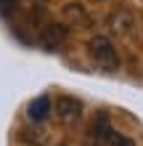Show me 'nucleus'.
<instances>
[{
  "label": "nucleus",
  "mask_w": 143,
  "mask_h": 146,
  "mask_svg": "<svg viewBox=\"0 0 143 146\" xmlns=\"http://www.w3.org/2000/svg\"><path fill=\"white\" fill-rule=\"evenodd\" d=\"M88 56L93 58L101 69H117L119 66V53H117L114 42L109 37H103V35H96L88 42Z\"/></svg>",
  "instance_id": "f257e3e1"
},
{
  "label": "nucleus",
  "mask_w": 143,
  "mask_h": 146,
  "mask_svg": "<svg viewBox=\"0 0 143 146\" xmlns=\"http://www.w3.org/2000/svg\"><path fill=\"white\" fill-rule=\"evenodd\" d=\"M56 114H58V119H61L64 125H74V122H80L82 119V101L80 98H74V96H61L56 101Z\"/></svg>",
  "instance_id": "7ed1b4c3"
},
{
  "label": "nucleus",
  "mask_w": 143,
  "mask_h": 146,
  "mask_svg": "<svg viewBox=\"0 0 143 146\" xmlns=\"http://www.w3.org/2000/svg\"><path fill=\"white\" fill-rule=\"evenodd\" d=\"M111 29L119 32V35L130 32V29H132V16H130V11H125V8L114 11V16H111Z\"/></svg>",
  "instance_id": "39448f33"
},
{
  "label": "nucleus",
  "mask_w": 143,
  "mask_h": 146,
  "mask_svg": "<svg viewBox=\"0 0 143 146\" xmlns=\"http://www.w3.org/2000/svg\"><path fill=\"white\" fill-rule=\"evenodd\" d=\"M11 8H13V0H0V11L3 13H11Z\"/></svg>",
  "instance_id": "0eeeda50"
},
{
  "label": "nucleus",
  "mask_w": 143,
  "mask_h": 146,
  "mask_svg": "<svg viewBox=\"0 0 143 146\" xmlns=\"http://www.w3.org/2000/svg\"><path fill=\"white\" fill-rule=\"evenodd\" d=\"M93 146H96V143H93Z\"/></svg>",
  "instance_id": "6e6552de"
},
{
  "label": "nucleus",
  "mask_w": 143,
  "mask_h": 146,
  "mask_svg": "<svg viewBox=\"0 0 143 146\" xmlns=\"http://www.w3.org/2000/svg\"><path fill=\"white\" fill-rule=\"evenodd\" d=\"M93 143L96 146H135L132 138L117 133L103 114H96V119H93Z\"/></svg>",
  "instance_id": "f03ea898"
},
{
  "label": "nucleus",
  "mask_w": 143,
  "mask_h": 146,
  "mask_svg": "<svg viewBox=\"0 0 143 146\" xmlns=\"http://www.w3.org/2000/svg\"><path fill=\"white\" fill-rule=\"evenodd\" d=\"M48 111H50V98H48V96H40V98H35V101L29 104L27 114L37 122V119H45V117H48Z\"/></svg>",
  "instance_id": "423d86ee"
},
{
  "label": "nucleus",
  "mask_w": 143,
  "mask_h": 146,
  "mask_svg": "<svg viewBox=\"0 0 143 146\" xmlns=\"http://www.w3.org/2000/svg\"><path fill=\"white\" fill-rule=\"evenodd\" d=\"M66 27L64 24H48V27L43 29V40H45V45H50V48H56V45H61V42L66 40Z\"/></svg>",
  "instance_id": "20e7f679"
}]
</instances>
